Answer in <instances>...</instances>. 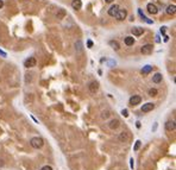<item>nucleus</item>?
I'll return each instance as SVG.
<instances>
[{
    "instance_id": "28",
    "label": "nucleus",
    "mask_w": 176,
    "mask_h": 170,
    "mask_svg": "<svg viewBox=\"0 0 176 170\" xmlns=\"http://www.w3.org/2000/svg\"><path fill=\"white\" fill-rule=\"evenodd\" d=\"M0 55H1L2 57H6V56H7V55H6V53H4V51H1V50H0Z\"/></svg>"
},
{
    "instance_id": "11",
    "label": "nucleus",
    "mask_w": 176,
    "mask_h": 170,
    "mask_svg": "<svg viewBox=\"0 0 176 170\" xmlns=\"http://www.w3.org/2000/svg\"><path fill=\"white\" fill-rule=\"evenodd\" d=\"M131 32L133 33V36H142L143 35V32H144V29L143 27H138V26H136V27H133V29H131Z\"/></svg>"
},
{
    "instance_id": "8",
    "label": "nucleus",
    "mask_w": 176,
    "mask_h": 170,
    "mask_svg": "<svg viewBox=\"0 0 176 170\" xmlns=\"http://www.w3.org/2000/svg\"><path fill=\"white\" fill-rule=\"evenodd\" d=\"M119 126H120V121H119L118 119H112V120H110V123H108V127H110L111 130H117Z\"/></svg>"
},
{
    "instance_id": "7",
    "label": "nucleus",
    "mask_w": 176,
    "mask_h": 170,
    "mask_svg": "<svg viewBox=\"0 0 176 170\" xmlns=\"http://www.w3.org/2000/svg\"><path fill=\"white\" fill-rule=\"evenodd\" d=\"M146 10H148V12L150 13V14H156V13L158 12L157 6H156L155 4H152V2H150V4L146 5Z\"/></svg>"
},
{
    "instance_id": "14",
    "label": "nucleus",
    "mask_w": 176,
    "mask_h": 170,
    "mask_svg": "<svg viewBox=\"0 0 176 170\" xmlns=\"http://www.w3.org/2000/svg\"><path fill=\"white\" fill-rule=\"evenodd\" d=\"M72 7H73L74 10H80L81 7H82V1H81V0H73Z\"/></svg>"
},
{
    "instance_id": "13",
    "label": "nucleus",
    "mask_w": 176,
    "mask_h": 170,
    "mask_svg": "<svg viewBox=\"0 0 176 170\" xmlns=\"http://www.w3.org/2000/svg\"><path fill=\"white\" fill-rule=\"evenodd\" d=\"M120 9L119 7V5H113L111 6V9L108 10V16H111V17H114L115 16V13L118 12V10Z\"/></svg>"
},
{
    "instance_id": "21",
    "label": "nucleus",
    "mask_w": 176,
    "mask_h": 170,
    "mask_svg": "<svg viewBox=\"0 0 176 170\" xmlns=\"http://www.w3.org/2000/svg\"><path fill=\"white\" fill-rule=\"evenodd\" d=\"M140 144H142V142H140V140H137V142L135 143V146H133V151H138L139 148H140Z\"/></svg>"
},
{
    "instance_id": "27",
    "label": "nucleus",
    "mask_w": 176,
    "mask_h": 170,
    "mask_svg": "<svg viewBox=\"0 0 176 170\" xmlns=\"http://www.w3.org/2000/svg\"><path fill=\"white\" fill-rule=\"evenodd\" d=\"M87 45H88V48H92V46H93V42L91 41V39L87 42Z\"/></svg>"
},
{
    "instance_id": "5",
    "label": "nucleus",
    "mask_w": 176,
    "mask_h": 170,
    "mask_svg": "<svg viewBox=\"0 0 176 170\" xmlns=\"http://www.w3.org/2000/svg\"><path fill=\"white\" fill-rule=\"evenodd\" d=\"M36 64H37V61H36V58H35V57H29L28 60L24 62V65H25L26 68H32V67H36Z\"/></svg>"
},
{
    "instance_id": "16",
    "label": "nucleus",
    "mask_w": 176,
    "mask_h": 170,
    "mask_svg": "<svg viewBox=\"0 0 176 170\" xmlns=\"http://www.w3.org/2000/svg\"><path fill=\"white\" fill-rule=\"evenodd\" d=\"M108 44L112 46V49L113 50H115V51H118L119 49H120V45H119V43L117 42V41H110V43Z\"/></svg>"
},
{
    "instance_id": "9",
    "label": "nucleus",
    "mask_w": 176,
    "mask_h": 170,
    "mask_svg": "<svg viewBox=\"0 0 176 170\" xmlns=\"http://www.w3.org/2000/svg\"><path fill=\"white\" fill-rule=\"evenodd\" d=\"M140 101H142V96L133 95V96H131V99H130V105L131 106H136V105H139V104H140Z\"/></svg>"
},
{
    "instance_id": "1",
    "label": "nucleus",
    "mask_w": 176,
    "mask_h": 170,
    "mask_svg": "<svg viewBox=\"0 0 176 170\" xmlns=\"http://www.w3.org/2000/svg\"><path fill=\"white\" fill-rule=\"evenodd\" d=\"M30 144H31V146H32L33 149H41V148L44 145V140H43L41 137H33V138H31Z\"/></svg>"
},
{
    "instance_id": "22",
    "label": "nucleus",
    "mask_w": 176,
    "mask_h": 170,
    "mask_svg": "<svg viewBox=\"0 0 176 170\" xmlns=\"http://www.w3.org/2000/svg\"><path fill=\"white\" fill-rule=\"evenodd\" d=\"M149 95H150V96H156V95H157V89L151 88V89L149 90Z\"/></svg>"
},
{
    "instance_id": "12",
    "label": "nucleus",
    "mask_w": 176,
    "mask_h": 170,
    "mask_svg": "<svg viewBox=\"0 0 176 170\" xmlns=\"http://www.w3.org/2000/svg\"><path fill=\"white\" fill-rule=\"evenodd\" d=\"M118 139H119L120 142H123V143H125V142H127V140L130 139V134L127 133V132H121V133L119 134V137H118Z\"/></svg>"
},
{
    "instance_id": "15",
    "label": "nucleus",
    "mask_w": 176,
    "mask_h": 170,
    "mask_svg": "<svg viewBox=\"0 0 176 170\" xmlns=\"http://www.w3.org/2000/svg\"><path fill=\"white\" fill-rule=\"evenodd\" d=\"M152 82H154V83H159V82H162V75H161L159 73H156V74L152 76Z\"/></svg>"
},
{
    "instance_id": "24",
    "label": "nucleus",
    "mask_w": 176,
    "mask_h": 170,
    "mask_svg": "<svg viewBox=\"0 0 176 170\" xmlns=\"http://www.w3.org/2000/svg\"><path fill=\"white\" fill-rule=\"evenodd\" d=\"M121 114L125 117V118H127V117H129V111L125 108V109H123V111H121Z\"/></svg>"
},
{
    "instance_id": "25",
    "label": "nucleus",
    "mask_w": 176,
    "mask_h": 170,
    "mask_svg": "<svg viewBox=\"0 0 176 170\" xmlns=\"http://www.w3.org/2000/svg\"><path fill=\"white\" fill-rule=\"evenodd\" d=\"M41 170H52V168H51L50 165H44V167H43Z\"/></svg>"
},
{
    "instance_id": "3",
    "label": "nucleus",
    "mask_w": 176,
    "mask_h": 170,
    "mask_svg": "<svg viewBox=\"0 0 176 170\" xmlns=\"http://www.w3.org/2000/svg\"><path fill=\"white\" fill-rule=\"evenodd\" d=\"M88 89H89V92H91L92 94H95V93L99 90V82H98V81H92V82L89 83V86H88Z\"/></svg>"
},
{
    "instance_id": "20",
    "label": "nucleus",
    "mask_w": 176,
    "mask_h": 170,
    "mask_svg": "<svg viewBox=\"0 0 176 170\" xmlns=\"http://www.w3.org/2000/svg\"><path fill=\"white\" fill-rule=\"evenodd\" d=\"M82 49H83V48H82V42H80V41H79V42H76V43H75V50H76L77 53H81V51H82Z\"/></svg>"
},
{
    "instance_id": "6",
    "label": "nucleus",
    "mask_w": 176,
    "mask_h": 170,
    "mask_svg": "<svg viewBox=\"0 0 176 170\" xmlns=\"http://www.w3.org/2000/svg\"><path fill=\"white\" fill-rule=\"evenodd\" d=\"M154 108H155V105H154L152 102H146L145 105H143L142 112H143V113H149V112H151Z\"/></svg>"
},
{
    "instance_id": "10",
    "label": "nucleus",
    "mask_w": 176,
    "mask_h": 170,
    "mask_svg": "<svg viewBox=\"0 0 176 170\" xmlns=\"http://www.w3.org/2000/svg\"><path fill=\"white\" fill-rule=\"evenodd\" d=\"M175 128H176L175 120H168L166 123V130L167 131H174Z\"/></svg>"
},
{
    "instance_id": "23",
    "label": "nucleus",
    "mask_w": 176,
    "mask_h": 170,
    "mask_svg": "<svg viewBox=\"0 0 176 170\" xmlns=\"http://www.w3.org/2000/svg\"><path fill=\"white\" fill-rule=\"evenodd\" d=\"M110 117V111H104L101 113V118L102 119H107Z\"/></svg>"
},
{
    "instance_id": "18",
    "label": "nucleus",
    "mask_w": 176,
    "mask_h": 170,
    "mask_svg": "<svg viewBox=\"0 0 176 170\" xmlns=\"http://www.w3.org/2000/svg\"><path fill=\"white\" fill-rule=\"evenodd\" d=\"M125 44L127 45V46H131V45L135 44V38L131 36H127L125 37Z\"/></svg>"
},
{
    "instance_id": "31",
    "label": "nucleus",
    "mask_w": 176,
    "mask_h": 170,
    "mask_svg": "<svg viewBox=\"0 0 176 170\" xmlns=\"http://www.w3.org/2000/svg\"><path fill=\"white\" fill-rule=\"evenodd\" d=\"M168 41H169V37L166 36V37H164V42H168Z\"/></svg>"
},
{
    "instance_id": "29",
    "label": "nucleus",
    "mask_w": 176,
    "mask_h": 170,
    "mask_svg": "<svg viewBox=\"0 0 176 170\" xmlns=\"http://www.w3.org/2000/svg\"><path fill=\"white\" fill-rule=\"evenodd\" d=\"M166 29H167V27H162V29H161V32L164 33V32H166Z\"/></svg>"
},
{
    "instance_id": "2",
    "label": "nucleus",
    "mask_w": 176,
    "mask_h": 170,
    "mask_svg": "<svg viewBox=\"0 0 176 170\" xmlns=\"http://www.w3.org/2000/svg\"><path fill=\"white\" fill-rule=\"evenodd\" d=\"M114 17L118 19V20H124V19L127 17V11H126L125 9H119Z\"/></svg>"
},
{
    "instance_id": "30",
    "label": "nucleus",
    "mask_w": 176,
    "mask_h": 170,
    "mask_svg": "<svg viewBox=\"0 0 176 170\" xmlns=\"http://www.w3.org/2000/svg\"><path fill=\"white\" fill-rule=\"evenodd\" d=\"M2 6H4V1H2V0H0V9H1Z\"/></svg>"
},
{
    "instance_id": "26",
    "label": "nucleus",
    "mask_w": 176,
    "mask_h": 170,
    "mask_svg": "<svg viewBox=\"0 0 176 170\" xmlns=\"http://www.w3.org/2000/svg\"><path fill=\"white\" fill-rule=\"evenodd\" d=\"M133 158H130V167H131V169H133V167H135V163H133Z\"/></svg>"
},
{
    "instance_id": "19",
    "label": "nucleus",
    "mask_w": 176,
    "mask_h": 170,
    "mask_svg": "<svg viewBox=\"0 0 176 170\" xmlns=\"http://www.w3.org/2000/svg\"><path fill=\"white\" fill-rule=\"evenodd\" d=\"M152 72V67L151 65H145V67H143V69H142V74H144V75H146L149 73Z\"/></svg>"
},
{
    "instance_id": "32",
    "label": "nucleus",
    "mask_w": 176,
    "mask_h": 170,
    "mask_svg": "<svg viewBox=\"0 0 176 170\" xmlns=\"http://www.w3.org/2000/svg\"><path fill=\"white\" fill-rule=\"evenodd\" d=\"M112 1H113V0H106V2H108V4H111Z\"/></svg>"
},
{
    "instance_id": "4",
    "label": "nucleus",
    "mask_w": 176,
    "mask_h": 170,
    "mask_svg": "<svg viewBox=\"0 0 176 170\" xmlns=\"http://www.w3.org/2000/svg\"><path fill=\"white\" fill-rule=\"evenodd\" d=\"M152 50H154V46L151 44H145L142 46V49H140V53L143 55H150L152 53Z\"/></svg>"
},
{
    "instance_id": "17",
    "label": "nucleus",
    "mask_w": 176,
    "mask_h": 170,
    "mask_svg": "<svg viewBox=\"0 0 176 170\" xmlns=\"http://www.w3.org/2000/svg\"><path fill=\"white\" fill-rule=\"evenodd\" d=\"M176 12V6L175 5H169L167 7V13L168 14H171V16H174Z\"/></svg>"
}]
</instances>
